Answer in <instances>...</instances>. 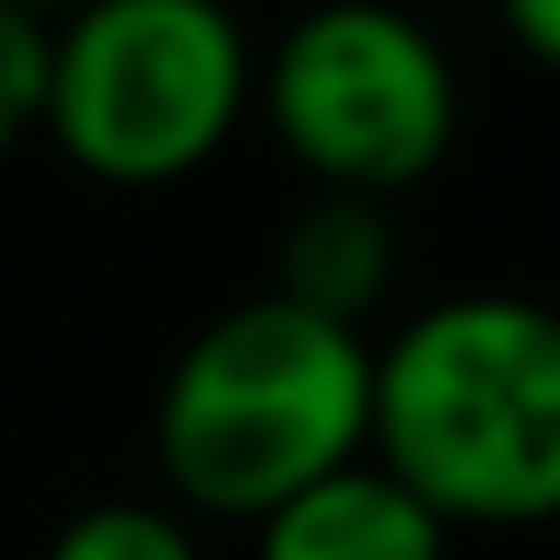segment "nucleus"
I'll use <instances>...</instances> for the list:
<instances>
[{
    "instance_id": "obj_1",
    "label": "nucleus",
    "mask_w": 560,
    "mask_h": 560,
    "mask_svg": "<svg viewBox=\"0 0 560 560\" xmlns=\"http://www.w3.org/2000/svg\"><path fill=\"white\" fill-rule=\"evenodd\" d=\"M368 464L455 525L560 508V324L534 298L464 289L368 350Z\"/></svg>"
},
{
    "instance_id": "obj_2",
    "label": "nucleus",
    "mask_w": 560,
    "mask_h": 560,
    "mask_svg": "<svg viewBox=\"0 0 560 560\" xmlns=\"http://www.w3.org/2000/svg\"><path fill=\"white\" fill-rule=\"evenodd\" d=\"M149 438L192 516L254 525L368 455V341L280 298H245L175 350Z\"/></svg>"
},
{
    "instance_id": "obj_3",
    "label": "nucleus",
    "mask_w": 560,
    "mask_h": 560,
    "mask_svg": "<svg viewBox=\"0 0 560 560\" xmlns=\"http://www.w3.org/2000/svg\"><path fill=\"white\" fill-rule=\"evenodd\" d=\"M254 114L228 0H88L44 35V140L96 184H175Z\"/></svg>"
},
{
    "instance_id": "obj_4",
    "label": "nucleus",
    "mask_w": 560,
    "mask_h": 560,
    "mask_svg": "<svg viewBox=\"0 0 560 560\" xmlns=\"http://www.w3.org/2000/svg\"><path fill=\"white\" fill-rule=\"evenodd\" d=\"M254 114L315 175V192L394 201L438 175L464 122L446 44L402 0H315L254 52Z\"/></svg>"
},
{
    "instance_id": "obj_5",
    "label": "nucleus",
    "mask_w": 560,
    "mask_h": 560,
    "mask_svg": "<svg viewBox=\"0 0 560 560\" xmlns=\"http://www.w3.org/2000/svg\"><path fill=\"white\" fill-rule=\"evenodd\" d=\"M394 262H402V236H394V210H385V201L306 192V201L289 210V228L271 236V289H262V298L359 332V315L394 289Z\"/></svg>"
},
{
    "instance_id": "obj_6",
    "label": "nucleus",
    "mask_w": 560,
    "mask_h": 560,
    "mask_svg": "<svg viewBox=\"0 0 560 560\" xmlns=\"http://www.w3.org/2000/svg\"><path fill=\"white\" fill-rule=\"evenodd\" d=\"M254 560H446V525L359 455L254 516Z\"/></svg>"
},
{
    "instance_id": "obj_7",
    "label": "nucleus",
    "mask_w": 560,
    "mask_h": 560,
    "mask_svg": "<svg viewBox=\"0 0 560 560\" xmlns=\"http://www.w3.org/2000/svg\"><path fill=\"white\" fill-rule=\"evenodd\" d=\"M44 560H201V542L158 499H96L44 542Z\"/></svg>"
},
{
    "instance_id": "obj_8",
    "label": "nucleus",
    "mask_w": 560,
    "mask_h": 560,
    "mask_svg": "<svg viewBox=\"0 0 560 560\" xmlns=\"http://www.w3.org/2000/svg\"><path fill=\"white\" fill-rule=\"evenodd\" d=\"M44 131V26L0 9V158Z\"/></svg>"
},
{
    "instance_id": "obj_9",
    "label": "nucleus",
    "mask_w": 560,
    "mask_h": 560,
    "mask_svg": "<svg viewBox=\"0 0 560 560\" xmlns=\"http://www.w3.org/2000/svg\"><path fill=\"white\" fill-rule=\"evenodd\" d=\"M499 9V26H508V44L542 70V61H560V0H490Z\"/></svg>"
},
{
    "instance_id": "obj_10",
    "label": "nucleus",
    "mask_w": 560,
    "mask_h": 560,
    "mask_svg": "<svg viewBox=\"0 0 560 560\" xmlns=\"http://www.w3.org/2000/svg\"><path fill=\"white\" fill-rule=\"evenodd\" d=\"M0 9H9V18H26V26H44V35H52V26H61V18H79V9H88V0H0Z\"/></svg>"
}]
</instances>
